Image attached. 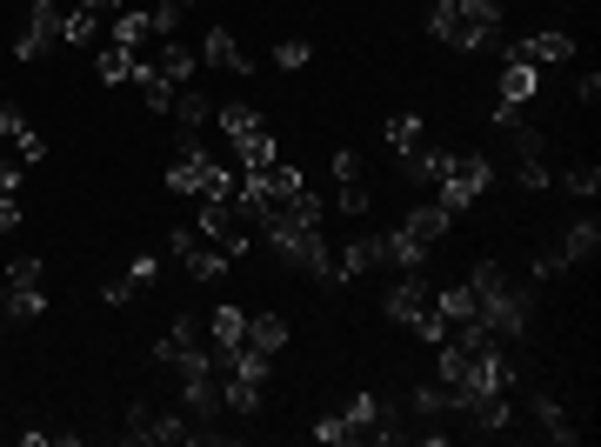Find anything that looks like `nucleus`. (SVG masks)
Returning a JSON list of instances; mask_svg holds the SVG:
<instances>
[{"label": "nucleus", "mask_w": 601, "mask_h": 447, "mask_svg": "<svg viewBox=\"0 0 601 447\" xmlns=\"http://www.w3.org/2000/svg\"><path fill=\"white\" fill-rule=\"evenodd\" d=\"M568 54H575V41L561 27H542V34H528L522 47H514V60H528V67H561Z\"/></svg>", "instance_id": "nucleus-14"}, {"label": "nucleus", "mask_w": 601, "mask_h": 447, "mask_svg": "<svg viewBox=\"0 0 601 447\" xmlns=\"http://www.w3.org/2000/svg\"><path fill=\"white\" fill-rule=\"evenodd\" d=\"M214 121H221V134L234 141V160H241V167H268V160H281L275 127L254 114L247 101H214Z\"/></svg>", "instance_id": "nucleus-3"}, {"label": "nucleus", "mask_w": 601, "mask_h": 447, "mask_svg": "<svg viewBox=\"0 0 601 447\" xmlns=\"http://www.w3.org/2000/svg\"><path fill=\"white\" fill-rule=\"evenodd\" d=\"M514 181H522L528 194H542V188L555 181V174H548V160H522V167H514Z\"/></svg>", "instance_id": "nucleus-31"}, {"label": "nucleus", "mask_w": 601, "mask_h": 447, "mask_svg": "<svg viewBox=\"0 0 601 447\" xmlns=\"http://www.w3.org/2000/svg\"><path fill=\"white\" fill-rule=\"evenodd\" d=\"M134 87L147 94V108H154V114H175V101H181V80H167V74H160V67H147V60H141V80H134Z\"/></svg>", "instance_id": "nucleus-19"}, {"label": "nucleus", "mask_w": 601, "mask_h": 447, "mask_svg": "<svg viewBox=\"0 0 601 447\" xmlns=\"http://www.w3.org/2000/svg\"><path fill=\"white\" fill-rule=\"evenodd\" d=\"M468 294H475V314L488 321L494 340H522V334H528V321H535V294H528V288H514L501 267L481 260L475 275H468Z\"/></svg>", "instance_id": "nucleus-1"}, {"label": "nucleus", "mask_w": 601, "mask_h": 447, "mask_svg": "<svg viewBox=\"0 0 601 447\" xmlns=\"http://www.w3.org/2000/svg\"><path fill=\"white\" fill-rule=\"evenodd\" d=\"M561 188H568V194H581V201H594V188H601V167H594V160L568 167V174H561Z\"/></svg>", "instance_id": "nucleus-27"}, {"label": "nucleus", "mask_w": 601, "mask_h": 447, "mask_svg": "<svg viewBox=\"0 0 601 447\" xmlns=\"http://www.w3.org/2000/svg\"><path fill=\"white\" fill-rule=\"evenodd\" d=\"M167 254H175L194 281H221V275H227V254H221L201 227H175V234H167Z\"/></svg>", "instance_id": "nucleus-9"}, {"label": "nucleus", "mask_w": 601, "mask_h": 447, "mask_svg": "<svg viewBox=\"0 0 601 447\" xmlns=\"http://www.w3.org/2000/svg\"><path fill=\"white\" fill-rule=\"evenodd\" d=\"M14 154H21V160H41V154H47V134H41V127L27 121V127L14 134Z\"/></svg>", "instance_id": "nucleus-33"}, {"label": "nucleus", "mask_w": 601, "mask_h": 447, "mask_svg": "<svg viewBox=\"0 0 601 447\" xmlns=\"http://www.w3.org/2000/svg\"><path fill=\"white\" fill-rule=\"evenodd\" d=\"M21 127H27V114H21V108H0V141H14Z\"/></svg>", "instance_id": "nucleus-38"}, {"label": "nucleus", "mask_w": 601, "mask_h": 447, "mask_svg": "<svg viewBox=\"0 0 601 447\" xmlns=\"http://www.w3.org/2000/svg\"><path fill=\"white\" fill-rule=\"evenodd\" d=\"M194 227L234 260V254H247L254 241H261V221H254V208L241 201V194H221V201H201V214H194Z\"/></svg>", "instance_id": "nucleus-4"}, {"label": "nucleus", "mask_w": 601, "mask_h": 447, "mask_svg": "<svg viewBox=\"0 0 601 447\" xmlns=\"http://www.w3.org/2000/svg\"><path fill=\"white\" fill-rule=\"evenodd\" d=\"M427 301H435V294H427V281H421V267H401V281L388 288L381 314H388V321H401V327H414V321L427 314Z\"/></svg>", "instance_id": "nucleus-12"}, {"label": "nucleus", "mask_w": 601, "mask_h": 447, "mask_svg": "<svg viewBox=\"0 0 601 447\" xmlns=\"http://www.w3.org/2000/svg\"><path fill=\"white\" fill-rule=\"evenodd\" d=\"M94 74H101L108 87H121V80H141V54H127V47H114V41H108V47L94 54Z\"/></svg>", "instance_id": "nucleus-21"}, {"label": "nucleus", "mask_w": 601, "mask_h": 447, "mask_svg": "<svg viewBox=\"0 0 601 447\" xmlns=\"http://www.w3.org/2000/svg\"><path fill=\"white\" fill-rule=\"evenodd\" d=\"M488 181H494V167H488L481 154H455L448 174H442V188H435V201H442L448 214H461V208H475V201L488 194Z\"/></svg>", "instance_id": "nucleus-7"}, {"label": "nucleus", "mask_w": 601, "mask_h": 447, "mask_svg": "<svg viewBox=\"0 0 601 447\" xmlns=\"http://www.w3.org/2000/svg\"><path fill=\"white\" fill-rule=\"evenodd\" d=\"M414 414H427V421L448 414V388H442V381H421V388H414Z\"/></svg>", "instance_id": "nucleus-28"}, {"label": "nucleus", "mask_w": 601, "mask_h": 447, "mask_svg": "<svg viewBox=\"0 0 601 447\" xmlns=\"http://www.w3.org/2000/svg\"><path fill=\"white\" fill-rule=\"evenodd\" d=\"M494 94H501V108H528L535 101V67L528 60H508L501 80H494Z\"/></svg>", "instance_id": "nucleus-16"}, {"label": "nucleus", "mask_w": 601, "mask_h": 447, "mask_svg": "<svg viewBox=\"0 0 601 447\" xmlns=\"http://www.w3.org/2000/svg\"><path fill=\"white\" fill-rule=\"evenodd\" d=\"M147 67H160L167 80H181V87L194 80V54H188L181 41H160V60H147Z\"/></svg>", "instance_id": "nucleus-25"}, {"label": "nucleus", "mask_w": 601, "mask_h": 447, "mask_svg": "<svg viewBox=\"0 0 601 447\" xmlns=\"http://www.w3.org/2000/svg\"><path fill=\"white\" fill-rule=\"evenodd\" d=\"M47 308V288H41V260H14L8 281H0V314L8 321H34Z\"/></svg>", "instance_id": "nucleus-8"}, {"label": "nucleus", "mask_w": 601, "mask_h": 447, "mask_svg": "<svg viewBox=\"0 0 601 447\" xmlns=\"http://www.w3.org/2000/svg\"><path fill=\"white\" fill-rule=\"evenodd\" d=\"M60 0H27V14H21V34H14V54L21 60H41L54 41H60Z\"/></svg>", "instance_id": "nucleus-11"}, {"label": "nucleus", "mask_w": 601, "mask_h": 447, "mask_svg": "<svg viewBox=\"0 0 601 447\" xmlns=\"http://www.w3.org/2000/svg\"><path fill=\"white\" fill-rule=\"evenodd\" d=\"M147 41H160V34H154V14H134V8H121V14H114V47L141 54Z\"/></svg>", "instance_id": "nucleus-20"}, {"label": "nucleus", "mask_w": 601, "mask_h": 447, "mask_svg": "<svg viewBox=\"0 0 601 447\" xmlns=\"http://www.w3.org/2000/svg\"><path fill=\"white\" fill-rule=\"evenodd\" d=\"M375 201H368V188H361V174L355 181H341V214H368Z\"/></svg>", "instance_id": "nucleus-32"}, {"label": "nucleus", "mask_w": 601, "mask_h": 447, "mask_svg": "<svg viewBox=\"0 0 601 447\" xmlns=\"http://www.w3.org/2000/svg\"><path fill=\"white\" fill-rule=\"evenodd\" d=\"M448 227H455V214H448L442 201H427V208H414L394 234H381V247H388V260H394V267H421V260H427V247H435Z\"/></svg>", "instance_id": "nucleus-5"}, {"label": "nucleus", "mask_w": 601, "mask_h": 447, "mask_svg": "<svg viewBox=\"0 0 601 447\" xmlns=\"http://www.w3.org/2000/svg\"><path fill=\"white\" fill-rule=\"evenodd\" d=\"M535 421H542V434L555 440V447H568V440H581V427H575V414L555 401V394H535Z\"/></svg>", "instance_id": "nucleus-17"}, {"label": "nucleus", "mask_w": 601, "mask_h": 447, "mask_svg": "<svg viewBox=\"0 0 601 447\" xmlns=\"http://www.w3.org/2000/svg\"><path fill=\"white\" fill-rule=\"evenodd\" d=\"M435 314L455 327V321H475V294H468V281H455V288H442L435 294Z\"/></svg>", "instance_id": "nucleus-26"}, {"label": "nucleus", "mask_w": 601, "mask_h": 447, "mask_svg": "<svg viewBox=\"0 0 601 447\" xmlns=\"http://www.w3.org/2000/svg\"><path fill=\"white\" fill-rule=\"evenodd\" d=\"M201 54H208L214 67H227V74H254V60L241 54V41H234L227 27H208V41H201Z\"/></svg>", "instance_id": "nucleus-18"}, {"label": "nucleus", "mask_w": 601, "mask_h": 447, "mask_svg": "<svg viewBox=\"0 0 601 447\" xmlns=\"http://www.w3.org/2000/svg\"><path fill=\"white\" fill-rule=\"evenodd\" d=\"M308 60H314L308 41H281V47H275V67H281V74H294V67H308Z\"/></svg>", "instance_id": "nucleus-29"}, {"label": "nucleus", "mask_w": 601, "mask_h": 447, "mask_svg": "<svg viewBox=\"0 0 601 447\" xmlns=\"http://www.w3.org/2000/svg\"><path fill=\"white\" fill-rule=\"evenodd\" d=\"M555 275H568V260H561V247H555V254H542V260H535V281H555Z\"/></svg>", "instance_id": "nucleus-35"}, {"label": "nucleus", "mask_w": 601, "mask_h": 447, "mask_svg": "<svg viewBox=\"0 0 601 447\" xmlns=\"http://www.w3.org/2000/svg\"><path fill=\"white\" fill-rule=\"evenodd\" d=\"M427 34L442 47H494L501 0H427Z\"/></svg>", "instance_id": "nucleus-2"}, {"label": "nucleus", "mask_w": 601, "mask_h": 447, "mask_svg": "<svg viewBox=\"0 0 601 447\" xmlns=\"http://www.w3.org/2000/svg\"><path fill=\"white\" fill-rule=\"evenodd\" d=\"M127 281H134V288L147 294V288L160 281V260H154V254H134V260H127Z\"/></svg>", "instance_id": "nucleus-30"}, {"label": "nucleus", "mask_w": 601, "mask_h": 447, "mask_svg": "<svg viewBox=\"0 0 601 447\" xmlns=\"http://www.w3.org/2000/svg\"><path fill=\"white\" fill-rule=\"evenodd\" d=\"M21 227V201L14 194H0V234H14Z\"/></svg>", "instance_id": "nucleus-37"}, {"label": "nucleus", "mask_w": 601, "mask_h": 447, "mask_svg": "<svg viewBox=\"0 0 601 447\" xmlns=\"http://www.w3.org/2000/svg\"><path fill=\"white\" fill-rule=\"evenodd\" d=\"M247 347L281 354V347H288V321H281V314H247Z\"/></svg>", "instance_id": "nucleus-22"}, {"label": "nucleus", "mask_w": 601, "mask_h": 447, "mask_svg": "<svg viewBox=\"0 0 601 447\" xmlns=\"http://www.w3.org/2000/svg\"><path fill=\"white\" fill-rule=\"evenodd\" d=\"M314 440H334V447H341V440H348V421H341V414H327V421L314 427Z\"/></svg>", "instance_id": "nucleus-36"}, {"label": "nucleus", "mask_w": 601, "mask_h": 447, "mask_svg": "<svg viewBox=\"0 0 601 447\" xmlns=\"http://www.w3.org/2000/svg\"><path fill=\"white\" fill-rule=\"evenodd\" d=\"M167 188H175V194H188V201H221V194H234V174H227L214 154L181 147V160L167 167Z\"/></svg>", "instance_id": "nucleus-6"}, {"label": "nucleus", "mask_w": 601, "mask_h": 447, "mask_svg": "<svg viewBox=\"0 0 601 447\" xmlns=\"http://www.w3.org/2000/svg\"><path fill=\"white\" fill-rule=\"evenodd\" d=\"M201 354H208V321L201 314H175V327L154 340V361L160 368H188V361H201Z\"/></svg>", "instance_id": "nucleus-10"}, {"label": "nucleus", "mask_w": 601, "mask_h": 447, "mask_svg": "<svg viewBox=\"0 0 601 447\" xmlns=\"http://www.w3.org/2000/svg\"><path fill=\"white\" fill-rule=\"evenodd\" d=\"M381 260H388L381 234H355L348 247L334 254V267H327V281H355V275H368V267H381Z\"/></svg>", "instance_id": "nucleus-13"}, {"label": "nucleus", "mask_w": 601, "mask_h": 447, "mask_svg": "<svg viewBox=\"0 0 601 447\" xmlns=\"http://www.w3.org/2000/svg\"><path fill=\"white\" fill-rule=\"evenodd\" d=\"M594 247H601V227H594V221H575V227H568V241H561V260H568V267H581V260H594Z\"/></svg>", "instance_id": "nucleus-24"}, {"label": "nucleus", "mask_w": 601, "mask_h": 447, "mask_svg": "<svg viewBox=\"0 0 601 447\" xmlns=\"http://www.w3.org/2000/svg\"><path fill=\"white\" fill-rule=\"evenodd\" d=\"M448 160H455V154H442V147H427V141H421L414 154H401V174H408L414 188H442V174H448Z\"/></svg>", "instance_id": "nucleus-15"}, {"label": "nucleus", "mask_w": 601, "mask_h": 447, "mask_svg": "<svg viewBox=\"0 0 601 447\" xmlns=\"http://www.w3.org/2000/svg\"><path fill=\"white\" fill-rule=\"evenodd\" d=\"M381 141H388L394 154H414V147L427 141V121H421V114H394V121L381 127Z\"/></svg>", "instance_id": "nucleus-23"}, {"label": "nucleus", "mask_w": 601, "mask_h": 447, "mask_svg": "<svg viewBox=\"0 0 601 447\" xmlns=\"http://www.w3.org/2000/svg\"><path fill=\"white\" fill-rule=\"evenodd\" d=\"M127 301H141V288H134L127 275H114V281H108V308H127Z\"/></svg>", "instance_id": "nucleus-34"}]
</instances>
